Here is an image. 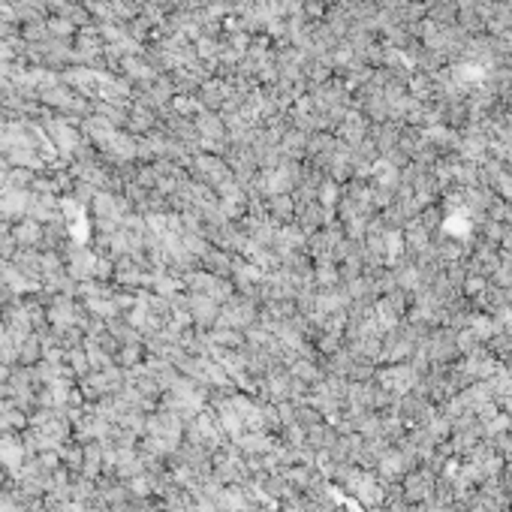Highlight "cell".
Instances as JSON below:
<instances>
[{
  "mask_svg": "<svg viewBox=\"0 0 512 512\" xmlns=\"http://www.w3.org/2000/svg\"><path fill=\"white\" fill-rule=\"evenodd\" d=\"M28 208H30V196L25 193V190L6 187L4 193H0V214H4V220L21 217V214H28Z\"/></svg>",
  "mask_w": 512,
  "mask_h": 512,
  "instance_id": "obj_5",
  "label": "cell"
},
{
  "mask_svg": "<svg viewBox=\"0 0 512 512\" xmlns=\"http://www.w3.org/2000/svg\"><path fill=\"white\" fill-rule=\"evenodd\" d=\"M290 512H305V509H290Z\"/></svg>",
  "mask_w": 512,
  "mask_h": 512,
  "instance_id": "obj_14",
  "label": "cell"
},
{
  "mask_svg": "<svg viewBox=\"0 0 512 512\" xmlns=\"http://www.w3.org/2000/svg\"><path fill=\"white\" fill-rule=\"evenodd\" d=\"M214 504H217L220 512H250V497L241 485H223L214 494Z\"/></svg>",
  "mask_w": 512,
  "mask_h": 512,
  "instance_id": "obj_4",
  "label": "cell"
},
{
  "mask_svg": "<svg viewBox=\"0 0 512 512\" xmlns=\"http://www.w3.org/2000/svg\"><path fill=\"white\" fill-rule=\"evenodd\" d=\"M416 383V377L410 368H392V371L383 374V386L392 389V392H404V389H410Z\"/></svg>",
  "mask_w": 512,
  "mask_h": 512,
  "instance_id": "obj_8",
  "label": "cell"
},
{
  "mask_svg": "<svg viewBox=\"0 0 512 512\" xmlns=\"http://www.w3.org/2000/svg\"><path fill=\"white\" fill-rule=\"evenodd\" d=\"M25 458H28V449L16 434H9V431L0 434V467H6L16 476L21 470V464H25Z\"/></svg>",
  "mask_w": 512,
  "mask_h": 512,
  "instance_id": "obj_3",
  "label": "cell"
},
{
  "mask_svg": "<svg viewBox=\"0 0 512 512\" xmlns=\"http://www.w3.org/2000/svg\"><path fill=\"white\" fill-rule=\"evenodd\" d=\"M401 470V458L398 455H389L386 461H383V473H389V476H395Z\"/></svg>",
  "mask_w": 512,
  "mask_h": 512,
  "instance_id": "obj_12",
  "label": "cell"
},
{
  "mask_svg": "<svg viewBox=\"0 0 512 512\" xmlns=\"http://www.w3.org/2000/svg\"><path fill=\"white\" fill-rule=\"evenodd\" d=\"M256 319V307L254 302L247 299H229L220 305V317H217V326L223 329H244Z\"/></svg>",
  "mask_w": 512,
  "mask_h": 512,
  "instance_id": "obj_1",
  "label": "cell"
},
{
  "mask_svg": "<svg viewBox=\"0 0 512 512\" xmlns=\"http://www.w3.org/2000/svg\"><path fill=\"white\" fill-rule=\"evenodd\" d=\"M42 223H37V220H28V223H21V226H16V232H13V241H16V247H40V241H42Z\"/></svg>",
  "mask_w": 512,
  "mask_h": 512,
  "instance_id": "obj_7",
  "label": "cell"
},
{
  "mask_svg": "<svg viewBox=\"0 0 512 512\" xmlns=\"http://www.w3.org/2000/svg\"><path fill=\"white\" fill-rule=\"evenodd\" d=\"M271 214H275V217H287L290 214V199H280V196L271 199Z\"/></svg>",
  "mask_w": 512,
  "mask_h": 512,
  "instance_id": "obj_11",
  "label": "cell"
},
{
  "mask_svg": "<svg viewBox=\"0 0 512 512\" xmlns=\"http://www.w3.org/2000/svg\"><path fill=\"white\" fill-rule=\"evenodd\" d=\"M93 208H97V214H100V220H106V223H112V226H118L124 217H127V205L118 196H109V193H100L97 199H93Z\"/></svg>",
  "mask_w": 512,
  "mask_h": 512,
  "instance_id": "obj_6",
  "label": "cell"
},
{
  "mask_svg": "<svg viewBox=\"0 0 512 512\" xmlns=\"http://www.w3.org/2000/svg\"><path fill=\"white\" fill-rule=\"evenodd\" d=\"M115 365L127 368V371L142 365V343H121V347L115 350Z\"/></svg>",
  "mask_w": 512,
  "mask_h": 512,
  "instance_id": "obj_9",
  "label": "cell"
},
{
  "mask_svg": "<svg viewBox=\"0 0 512 512\" xmlns=\"http://www.w3.org/2000/svg\"><path fill=\"white\" fill-rule=\"evenodd\" d=\"M187 314H190V323H196L199 329L217 326L220 302L208 299V295H190V299H187Z\"/></svg>",
  "mask_w": 512,
  "mask_h": 512,
  "instance_id": "obj_2",
  "label": "cell"
},
{
  "mask_svg": "<svg viewBox=\"0 0 512 512\" xmlns=\"http://www.w3.org/2000/svg\"><path fill=\"white\" fill-rule=\"evenodd\" d=\"M55 142H57V148L61 151H73L76 148V133H73V127H67V124H55Z\"/></svg>",
  "mask_w": 512,
  "mask_h": 512,
  "instance_id": "obj_10",
  "label": "cell"
},
{
  "mask_svg": "<svg viewBox=\"0 0 512 512\" xmlns=\"http://www.w3.org/2000/svg\"><path fill=\"white\" fill-rule=\"evenodd\" d=\"M52 28H55L57 33H69V30H73V25H69V21H52Z\"/></svg>",
  "mask_w": 512,
  "mask_h": 512,
  "instance_id": "obj_13",
  "label": "cell"
}]
</instances>
